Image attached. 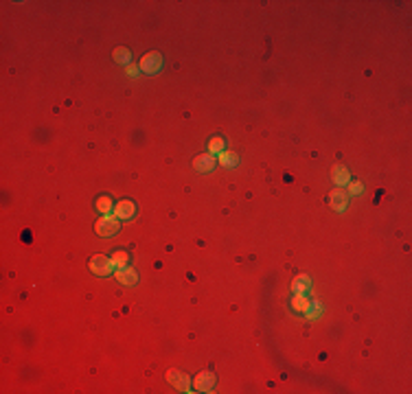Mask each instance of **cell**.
<instances>
[{"label":"cell","mask_w":412,"mask_h":394,"mask_svg":"<svg viewBox=\"0 0 412 394\" xmlns=\"http://www.w3.org/2000/svg\"><path fill=\"white\" fill-rule=\"evenodd\" d=\"M222 151H226V143H224V138L222 136L211 138V141H208V153H213V156L217 153V156H220Z\"/></svg>","instance_id":"obj_15"},{"label":"cell","mask_w":412,"mask_h":394,"mask_svg":"<svg viewBox=\"0 0 412 394\" xmlns=\"http://www.w3.org/2000/svg\"><path fill=\"white\" fill-rule=\"evenodd\" d=\"M305 315H307V320H318V318L322 315V307L318 305L316 300H312V307L307 309V313H305Z\"/></svg>","instance_id":"obj_18"},{"label":"cell","mask_w":412,"mask_h":394,"mask_svg":"<svg viewBox=\"0 0 412 394\" xmlns=\"http://www.w3.org/2000/svg\"><path fill=\"white\" fill-rule=\"evenodd\" d=\"M121 219H116L114 215H103L97 223H95V230H97V235H101V237H112V235H116L119 233V228H121V223H119Z\"/></svg>","instance_id":"obj_1"},{"label":"cell","mask_w":412,"mask_h":394,"mask_svg":"<svg viewBox=\"0 0 412 394\" xmlns=\"http://www.w3.org/2000/svg\"><path fill=\"white\" fill-rule=\"evenodd\" d=\"M167 381L174 383L176 390H180V392H189V388H191L189 377H186L184 373H180V370H169V373H167Z\"/></svg>","instance_id":"obj_7"},{"label":"cell","mask_w":412,"mask_h":394,"mask_svg":"<svg viewBox=\"0 0 412 394\" xmlns=\"http://www.w3.org/2000/svg\"><path fill=\"white\" fill-rule=\"evenodd\" d=\"M193 388H196V392H211L215 388V375L211 373V370L200 373L196 377V381H193Z\"/></svg>","instance_id":"obj_5"},{"label":"cell","mask_w":412,"mask_h":394,"mask_svg":"<svg viewBox=\"0 0 412 394\" xmlns=\"http://www.w3.org/2000/svg\"><path fill=\"white\" fill-rule=\"evenodd\" d=\"M138 75H141V66L129 64V66H127V77H132V79H134V77H138Z\"/></svg>","instance_id":"obj_20"},{"label":"cell","mask_w":412,"mask_h":394,"mask_svg":"<svg viewBox=\"0 0 412 394\" xmlns=\"http://www.w3.org/2000/svg\"><path fill=\"white\" fill-rule=\"evenodd\" d=\"M292 289L294 293H307L309 289H312V276L309 274H300L292 281Z\"/></svg>","instance_id":"obj_11"},{"label":"cell","mask_w":412,"mask_h":394,"mask_svg":"<svg viewBox=\"0 0 412 394\" xmlns=\"http://www.w3.org/2000/svg\"><path fill=\"white\" fill-rule=\"evenodd\" d=\"M217 162H220L222 167H226V169H235L239 165V156H237V151H222L220 158H217Z\"/></svg>","instance_id":"obj_13"},{"label":"cell","mask_w":412,"mask_h":394,"mask_svg":"<svg viewBox=\"0 0 412 394\" xmlns=\"http://www.w3.org/2000/svg\"><path fill=\"white\" fill-rule=\"evenodd\" d=\"M215 165H217V158L213 156V153H200V156L193 160V167H196V171H200V173L213 171Z\"/></svg>","instance_id":"obj_6"},{"label":"cell","mask_w":412,"mask_h":394,"mask_svg":"<svg viewBox=\"0 0 412 394\" xmlns=\"http://www.w3.org/2000/svg\"><path fill=\"white\" fill-rule=\"evenodd\" d=\"M110 261H112V265L116 267V269H121V267H127V261H129V254L127 252H123V250H116L112 257H110Z\"/></svg>","instance_id":"obj_16"},{"label":"cell","mask_w":412,"mask_h":394,"mask_svg":"<svg viewBox=\"0 0 412 394\" xmlns=\"http://www.w3.org/2000/svg\"><path fill=\"white\" fill-rule=\"evenodd\" d=\"M116 281L121 285H125V287H134L138 283V274L134 267H121V269H116Z\"/></svg>","instance_id":"obj_9"},{"label":"cell","mask_w":412,"mask_h":394,"mask_svg":"<svg viewBox=\"0 0 412 394\" xmlns=\"http://www.w3.org/2000/svg\"><path fill=\"white\" fill-rule=\"evenodd\" d=\"M349 202H351V197H349V193H346V189H342V187H338L336 191H331V195H329V204L333 206V211H338V213H342V211H346V206H349Z\"/></svg>","instance_id":"obj_3"},{"label":"cell","mask_w":412,"mask_h":394,"mask_svg":"<svg viewBox=\"0 0 412 394\" xmlns=\"http://www.w3.org/2000/svg\"><path fill=\"white\" fill-rule=\"evenodd\" d=\"M162 68V57L160 53H147V55L141 59V71L147 75H156Z\"/></svg>","instance_id":"obj_4"},{"label":"cell","mask_w":412,"mask_h":394,"mask_svg":"<svg viewBox=\"0 0 412 394\" xmlns=\"http://www.w3.org/2000/svg\"><path fill=\"white\" fill-rule=\"evenodd\" d=\"M88 267H90V272L97 274V276H110V274L114 272L112 261L107 259V257H103V254H95V257L90 259Z\"/></svg>","instance_id":"obj_2"},{"label":"cell","mask_w":412,"mask_h":394,"mask_svg":"<svg viewBox=\"0 0 412 394\" xmlns=\"http://www.w3.org/2000/svg\"><path fill=\"white\" fill-rule=\"evenodd\" d=\"M290 305H292L294 311H298V313H307V309L312 307V300L307 298V293H294V298L290 300Z\"/></svg>","instance_id":"obj_12"},{"label":"cell","mask_w":412,"mask_h":394,"mask_svg":"<svg viewBox=\"0 0 412 394\" xmlns=\"http://www.w3.org/2000/svg\"><path fill=\"white\" fill-rule=\"evenodd\" d=\"M112 57H114V61H119V64H123V66H129V64H132V53H129L127 49H123V46L114 49Z\"/></svg>","instance_id":"obj_14"},{"label":"cell","mask_w":412,"mask_h":394,"mask_svg":"<svg viewBox=\"0 0 412 394\" xmlns=\"http://www.w3.org/2000/svg\"><path fill=\"white\" fill-rule=\"evenodd\" d=\"M136 215V206L129 199H121L119 204H114V217L116 219H132Z\"/></svg>","instance_id":"obj_8"},{"label":"cell","mask_w":412,"mask_h":394,"mask_svg":"<svg viewBox=\"0 0 412 394\" xmlns=\"http://www.w3.org/2000/svg\"><path fill=\"white\" fill-rule=\"evenodd\" d=\"M346 187H349V195H357V193H362L364 191V187H362V182H349L346 184Z\"/></svg>","instance_id":"obj_19"},{"label":"cell","mask_w":412,"mask_h":394,"mask_svg":"<svg viewBox=\"0 0 412 394\" xmlns=\"http://www.w3.org/2000/svg\"><path fill=\"white\" fill-rule=\"evenodd\" d=\"M97 211H99L101 215H107L110 211H114L112 199H110V197H99V199H97Z\"/></svg>","instance_id":"obj_17"},{"label":"cell","mask_w":412,"mask_h":394,"mask_svg":"<svg viewBox=\"0 0 412 394\" xmlns=\"http://www.w3.org/2000/svg\"><path fill=\"white\" fill-rule=\"evenodd\" d=\"M331 177H333V182H336L338 187H346V184L351 182V173H349V169L344 165H336V167H333Z\"/></svg>","instance_id":"obj_10"}]
</instances>
